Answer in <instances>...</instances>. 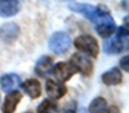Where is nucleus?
Returning <instances> with one entry per match:
<instances>
[{
	"label": "nucleus",
	"instance_id": "f257e3e1",
	"mask_svg": "<svg viewBox=\"0 0 129 113\" xmlns=\"http://www.w3.org/2000/svg\"><path fill=\"white\" fill-rule=\"evenodd\" d=\"M100 13L94 23L95 24V30L97 34L103 38H109L116 31V24L110 14V11L106 6H98Z\"/></svg>",
	"mask_w": 129,
	"mask_h": 113
},
{
	"label": "nucleus",
	"instance_id": "f03ea898",
	"mask_svg": "<svg viewBox=\"0 0 129 113\" xmlns=\"http://www.w3.org/2000/svg\"><path fill=\"white\" fill-rule=\"evenodd\" d=\"M129 41V31L128 26L125 25L120 27L118 29L117 35L113 39L105 42L104 44V50L108 54H118L123 50H127Z\"/></svg>",
	"mask_w": 129,
	"mask_h": 113
},
{
	"label": "nucleus",
	"instance_id": "7ed1b4c3",
	"mask_svg": "<svg viewBox=\"0 0 129 113\" xmlns=\"http://www.w3.org/2000/svg\"><path fill=\"white\" fill-rule=\"evenodd\" d=\"M74 46L83 53L95 58L99 54V44L95 37L88 34L80 35L74 40Z\"/></svg>",
	"mask_w": 129,
	"mask_h": 113
},
{
	"label": "nucleus",
	"instance_id": "20e7f679",
	"mask_svg": "<svg viewBox=\"0 0 129 113\" xmlns=\"http://www.w3.org/2000/svg\"><path fill=\"white\" fill-rule=\"evenodd\" d=\"M72 43L70 36L66 32H56L49 40V48L53 53L61 55L69 50Z\"/></svg>",
	"mask_w": 129,
	"mask_h": 113
},
{
	"label": "nucleus",
	"instance_id": "39448f33",
	"mask_svg": "<svg viewBox=\"0 0 129 113\" xmlns=\"http://www.w3.org/2000/svg\"><path fill=\"white\" fill-rule=\"evenodd\" d=\"M72 66L75 69L77 72H81V75L85 77H89L93 73L94 65L92 61L87 56L81 53H74L71 57L70 62Z\"/></svg>",
	"mask_w": 129,
	"mask_h": 113
},
{
	"label": "nucleus",
	"instance_id": "423d86ee",
	"mask_svg": "<svg viewBox=\"0 0 129 113\" xmlns=\"http://www.w3.org/2000/svg\"><path fill=\"white\" fill-rule=\"evenodd\" d=\"M52 72L57 81L60 82H64L69 81L77 72L70 63L58 62L53 66Z\"/></svg>",
	"mask_w": 129,
	"mask_h": 113
},
{
	"label": "nucleus",
	"instance_id": "0eeeda50",
	"mask_svg": "<svg viewBox=\"0 0 129 113\" xmlns=\"http://www.w3.org/2000/svg\"><path fill=\"white\" fill-rule=\"evenodd\" d=\"M21 6L22 0H0V17L14 16L20 11Z\"/></svg>",
	"mask_w": 129,
	"mask_h": 113
},
{
	"label": "nucleus",
	"instance_id": "6e6552de",
	"mask_svg": "<svg viewBox=\"0 0 129 113\" xmlns=\"http://www.w3.org/2000/svg\"><path fill=\"white\" fill-rule=\"evenodd\" d=\"M69 9L76 13H81L91 22H95L100 13L99 6H93L88 4H73L69 6Z\"/></svg>",
	"mask_w": 129,
	"mask_h": 113
},
{
	"label": "nucleus",
	"instance_id": "1a4fd4ad",
	"mask_svg": "<svg viewBox=\"0 0 129 113\" xmlns=\"http://www.w3.org/2000/svg\"><path fill=\"white\" fill-rule=\"evenodd\" d=\"M20 32V28L16 23L9 22L0 27V40L9 43L17 39Z\"/></svg>",
	"mask_w": 129,
	"mask_h": 113
},
{
	"label": "nucleus",
	"instance_id": "9d476101",
	"mask_svg": "<svg viewBox=\"0 0 129 113\" xmlns=\"http://www.w3.org/2000/svg\"><path fill=\"white\" fill-rule=\"evenodd\" d=\"M21 98V93L18 90H13V91L9 92L5 98L2 108H1L2 113H14Z\"/></svg>",
	"mask_w": 129,
	"mask_h": 113
},
{
	"label": "nucleus",
	"instance_id": "9b49d317",
	"mask_svg": "<svg viewBox=\"0 0 129 113\" xmlns=\"http://www.w3.org/2000/svg\"><path fill=\"white\" fill-rule=\"evenodd\" d=\"M21 85V81L19 75L15 73H6L0 77V87L6 93L16 90Z\"/></svg>",
	"mask_w": 129,
	"mask_h": 113
},
{
	"label": "nucleus",
	"instance_id": "f8f14e48",
	"mask_svg": "<svg viewBox=\"0 0 129 113\" xmlns=\"http://www.w3.org/2000/svg\"><path fill=\"white\" fill-rule=\"evenodd\" d=\"M45 89H46L47 95L49 97L54 100H57L64 96L67 92V87L60 82H57L52 80H48L45 85Z\"/></svg>",
	"mask_w": 129,
	"mask_h": 113
},
{
	"label": "nucleus",
	"instance_id": "ddd939ff",
	"mask_svg": "<svg viewBox=\"0 0 129 113\" xmlns=\"http://www.w3.org/2000/svg\"><path fill=\"white\" fill-rule=\"evenodd\" d=\"M53 70V60L48 56H43L37 60L35 66L36 73L42 78L48 77Z\"/></svg>",
	"mask_w": 129,
	"mask_h": 113
},
{
	"label": "nucleus",
	"instance_id": "4468645a",
	"mask_svg": "<svg viewBox=\"0 0 129 113\" xmlns=\"http://www.w3.org/2000/svg\"><path fill=\"white\" fill-rule=\"evenodd\" d=\"M21 87L23 88L24 92L32 99L38 98L42 94L41 83L36 79L27 80L22 83Z\"/></svg>",
	"mask_w": 129,
	"mask_h": 113
},
{
	"label": "nucleus",
	"instance_id": "2eb2a0df",
	"mask_svg": "<svg viewBox=\"0 0 129 113\" xmlns=\"http://www.w3.org/2000/svg\"><path fill=\"white\" fill-rule=\"evenodd\" d=\"M123 75L118 67H112L102 75V81L107 86H115L122 82Z\"/></svg>",
	"mask_w": 129,
	"mask_h": 113
},
{
	"label": "nucleus",
	"instance_id": "dca6fc26",
	"mask_svg": "<svg viewBox=\"0 0 129 113\" xmlns=\"http://www.w3.org/2000/svg\"><path fill=\"white\" fill-rule=\"evenodd\" d=\"M107 109V102L103 97H96L89 104V113H105Z\"/></svg>",
	"mask_w": 129,
	"mask_h": 113
},
{
	"label": "nucleus",
	"instance_id": "f3484780",
	"mask_svg": "<svg viewBox=\"0 0 129 113\" xmlns=\"http://www.w3.org/2000/svg\"><path fill=\"white\" fill-rule=\"evenodd\" d=\"M57 106L50 99H44L37 107V113H56Z\"/></svg>",
	"mask_w": 129,
	"mask_h": 113
},
{
	"label": "nucleus",
	"instance_id": "a211bd4d",
	"mask_svg": "<svg viewBox=\"0 0 129 113\" xmlns=\"http://www.w3.org/2000/svg\"><path fill=\"white\" fill-rule=\"evenodd\" d=\"M76 109H77L76 102L71 101V102L64 104L58 110V113H76Z\"/></svg>",
	"mask_w": 129,
	"mask_h": 113
},
{
	"label": "nucleus",
	"instance_id": "6ab92c4d",
	"mask_svg": "<svg viewBox=\"0 0 129 113\" xmlns=\"http://www.w3.org/2000/svg\"><path fill=\"white\" fill-rule=\"evenodd\" d=\"M120 66L122 67L124 71L128 72V66H129V61H128V56H125L120 59Z\"/></svg>",
	"mask_w": 129,
	"mask_h": 113
},
{
	"label": "nucleus",
	"instance_id": "aec40b11",
	"mask_svg": "<svg viewBox=\"0 0 129 113\" xmlns=\"http://www.w3.org/2000/svg\"><path fill=\"white\" fill-rule=\"evenodd\" d=\"M105 113H120V111H119V109H118L117 106L111 105L110 108H107Z\"/></svg>",
	"mask_w": 129,
	"mask_h": 113
},
{
	"label": "nucleus",
	"instance_id": "412c9836",
	"mask_svg": "<svg viewBox=\"0 0 129 113\" xmlns=\"http://www.w3.org/2000/svg\"><path fill=\"white\" fill-rule=\"evenodd\" d=\"M127 3H128V0H122V6H123L125 10H127V7H128Z\"/></svg>",
	"mask_w": 129,
	"mask_h": 113
},
{
	"label": "nucleus",
	"instance_id": "4be33fe9",
	"mask_svg": "<svg viewBox=\"0 0 129 113\" xmlns=\"http://www.w3.org/2000/svg\"><path fill=\"white\" fill-rule=\"evenodd\" d=\"M24 113H32V112H30V111H27V112H24Z\"/></svg>",
	"mask_w": 129,
	"mask_h": 113
}]
</instances>
